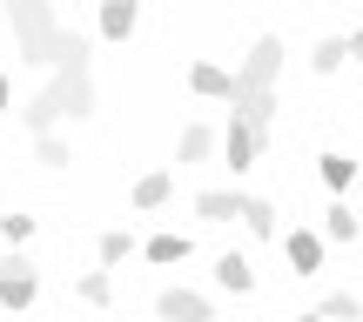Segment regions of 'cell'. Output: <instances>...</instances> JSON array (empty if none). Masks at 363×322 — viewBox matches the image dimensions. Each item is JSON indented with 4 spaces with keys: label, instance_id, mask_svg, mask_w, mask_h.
Masks as SVG:
<instances>
[{
    "label": "cell",
    "instance_id": "obj_21",
    "mask_svg": "<svg viewBox=\"0 0 363 322\" xmlns=\"http://www.w3.org/2000/svg\"><path fill=\"white\" fill-rule=\"evenodd\" d=\"M316 168H323V181H330V188H337V195H343V188H350V181H357V161H350V155H323Z\"/></svg>",
    "mask_w": 363,
    "mask_h": 322
},
{
    "label": "cell",
    "instance_id": "obj_5",
    "mask_svg": "<svg viewBox=\"0 0 363 322\" xmlns=\"http://www.w3.org/2000/svg\"><path fill=\"white\" fill-rule=\"evenodd\" d=\"M155 316L162 322H216V309H208L202 289H162V296H155Z\"/></svg>",
    "mask_w": 363,
    "mask_h": 322
},
{
    "label": "cell",
    "instance_id": "obj_14",
    "mask_svg": "<svg viewBox=\"0 0 363 322\" xmlns=\"http://www.w3.org/2000/svg\"><path fill=\"white\" fill-rule=\"evenodd\" d=\"M74 296L88 302V309H108V302H115V275H108V269H88V275L74 282Z\"/></svg>",
    "mask_w": 363,
    "mask_h": 322
},
{
    "label": "cell",
    "instance_id": "obj_13",
    "mask_svg": "<svg viewBox=\"0 0 363 322\" xmlns=\"http://www.w3.org/2000/svg\"><path fill=\"white\" fill-rule=\"evenodd\" d=\"M135 34V0H101V40H128Z\"/></svg>",
    "mask_w": 363,
    "mask_h": 322
},
{
    "label": "cell",
    "instance_id": "obj_23",
    "mask_svg": "<svg viewBox=\"0 0 363 322\" xmlns=\"http://www.w3.org/2000/svg\"><path fill=\"white\" fill-rule=\"evenodd\" d=\"M34 155H40V168H67V161H74L61 134H34Z\"/></svg>",
    "mask_w": 363,
    "mask_h": 322
},
{
    "label": "cell",
    "instance_id": "obj_17",
    "mask_svg": "<svg viewBox=\"0 0 363 322\" xmlns=\"http://www.w3.org/2000/svg\"><path fill=\"white\" fill-rule=\"evenodd\" d=\"M142 255L162 262V269H169V262H189V235H155V242H142Z\"/></svg>",
    "mask_w": 363,
    "mask_h": 322
},
{
    "label": "cell",
    "instance_id": "obj_4",
    "mask_svg": "<svg viewBox=\"0 0 363 322\" xmlns=\"http://www.w3.org/2000/svg\"><path fill=\"white\" fill-rule=\"evenodd\" d=\"M34 296H40V275H34V262H0V309H34Z\"/></svg>",
    "mask_w": 363,
    "mask_h": 322
},
{
    "label": "cell",
    "instance_id": "obj_12",
    "mask_svg": "<svg viewBox=\"0 0 363 322\" xmlns=\"http://www.w3.org/2000/svg\"><path fill=\"white\" fill-rule=\"evenodd\" d=\"M216 282L229 289V296H249V289H256V269H249V255H235V248H229V255L216 262Z\"/></svg>",
    "mask_w": 363,
    "mask_h": 322
},
{
    "label": "cell",
    "instance_id": "obj_15",
    "mask_svg": "<svg viewBox=\"0 0 363 322\" xmlns=\"http://www.w3.org/2000/svg\"><path fill=\"white\" fill-rule=\"evenodd\" d=\"M169 195H175V175H169V168H155V175L135 181V208H162Z\"/></svg>",
    "mask_w": 363,
    "mask_h": 322
},
{
    "label": "cell",
    "instance_id": "obj_18",
    "mask_svg": "<svg viewBox=\"0 0 363 322\" xmlns=\"http://www.w3.org/2000/svg\"><path fill=\"white\" fill-rule=\"evenodd\" d=\"M343 54H350V47H343V34H323V40H316V54H310V67H316V74H337Z\"/></svg>",
    "mask_w": 363,
    "mask_h": 322
},
{
    "label": "cell",
    "instance_id": "obj_24",
    "mask_svg": "<svg viewBox=\"0 0 363 322\" xmlns=\"http://www.w3.org/2000/svg\"><path fill=\"white\" fill-rule=\"evenodd\" d=\"M0 235H7V242H13V248H21V242H27V235H34V215H0Z\"/></svg>",
    "mask_w": 363,
    "mask_h": 322
},
{
    "label": "cell",
    "instance_id": "obj_9",
    "mask_svg": "<svg viewBox=\"0 0 363 322\" xmlns=\"http://www.w3.org/2000/svg\"><path fill=\"white\" fill-rule=\"evenodd\" d=\"M256 148H262L256 134H249L242 121H229V134H222V161H229L235 175H249V168H256Z\"/></svg>",
    "mask_w": 363,
    "mask_h": 322
},
{
    "label": "cell",
    "instance_id": "obj_26",
    "mask_svg": "<svg viewBox=\"0 0 363 322\" xmlns=\"http://www.w3.org/2000/svg\"><path fill=\"white\" fill-rule=\"evenodd\" d=\"M0 108H13V81L7 74H0Z\"/></svg>",
    "mask_w": 363,
    "mask_h": 322
},
{
    "label": "cell",
    "instance_id": "obj_1",
    "mask_svg": "<svg viewBox=\"0 0 363 322\" xmlns=\"http://www.w3.org/2000/svg\"><path fill=\"white\" fill-rule=\"evenodd\" d=\"M88 115H94L88 40L67 34V40H61V61H54V81L21 101V121H27V134H54V121H88Z\"/></svg>",
    "mask_w": 363,
    "mask_h": 322
},
{
    "label": "cell",
    "instance_id": "obj_19",
    "mask_svg": "<svg viewBox=\"0 0 363 322\" xmlns=\"http://www.w3.org/2000/svg\"><path fill=\"white\" fill-rule=\"evenodd\" d=\"M128 255H135V235H128V229H108V235H101V269H121Z\"/></svg>",
    "mask_w": 363,
    "mask_h": 322
},
{
    "label": "cell",
    "instance_id": "obj_11",
    "mask_svg": "<svg viewBox=\"0 0 363 322\" xmlns=\"http://www.w3.org/2000/svg\"><path fill=\"white\" fill-rule=\"evenodd\" d=\"M208 155H216V128L189 121V128H182V142H175V161H182V168H195V161H208Z\"/></svg>",
    "mask_w": 363,
    "mask_h": 322
},
{
    "label": "cell",
    "instance_id": "obj_22",
    "mask_svg": "<svg viewBox=\"0 0 363 322\" xmlns=\"http://www.w3.org/2000/svg\"><path fill=\"white\" fill-rule=\"evenodd\" d=\"M316 316H323V322H357V316H363V302L337 289V296H323V309H316Z\"/></svg>",
    "mask_w": 363,
    "mask_h": 322
},
{
    "label": "cell",
    "instance_id": "obj_8",
    "mask_svg": "<svg viewBox=\"0 0 363 322\" xmlns=\"http://www.w3.org/2000/svg\"><path fill=\"white\" fill-rule=\"evenodd\" d=\"M189 88L202 94V101H229V94H235V81H229V67H216V61H195V67H189Z\"/></svg>",
    "mask_w": 363,
    "mask_h": 322
},
{
    "label": "cell",
    "instance_id": "obj_27",
    "mask_svg": "<svg viewBox=\"0 0 363 322\" xmlns=\"http://www.w3.org/2000/svg\"><path fill=\"white\" fill-rule=\"evenodd\" d=\"M296 322H323V316H316V309H310V316H296Z\"/></svg>",
    "mask_w": 363,
    "mask_h": 322
},
{
    "label": "cell",
    "instance_id": "obj_2",
    "mask_svg": "<svg viewBox=\"0 0 363 322\" xmlns=\"http://www.w3.org/2000/svg\"><path fill=\"white\" fill-rule=\"evenodd\" d=\"M7 27L21 34V61L34 67V74L61 61V40H67V27L54 21V0H7Z\"/></svg>",
    "mask_w": 363,
    "mask_h": 322
},
{
    "label": "cell",
    "instance_id": "obj_7",
    "mask_svg": "<svg viewBox=\"0 0 363 322\" xmlns=\"http://www.w3.org/2000/svg\"><path fill=\"white\" fill-rule=\"evenodd\" d=\"M242 202H249L242 188H202V195H195V215H202V222H235Z\"/></svg>",
    "mask_w": 363,
    "mask_h": 322
},
{
    "label": "cell",
    "instance_id": "obj_20",
    "mask_svg": "<svg viewBox=\"0 0 363 322\" xmlns=\"http://www.w3.org/2000/svg\"><path fill=\"white\" fill-rule=\"evenodd\" d=\"M242 222H249V235H262V242L276 235V208H269V202H256V195L242 202Z\"/></svg>",
    "mask_w": 363,
    "mask_h": 322
},
{
    "label": "cell",
    "instance_id": "obj_10",
    "mask_svg": "<svg viewBox=\"0 0 363 322\" xmlns=\"http://www.w3.org/2000/svg\"><path fill=\"white\" fill-rule=\"evenodd\" d=\"M235 121H242V128L262 142V134H269V121H276V88H269V94H249V101H235Z\"/></svg>",
    "mask_w": 363,
    "mask_h": 322
},
{
    "label": "cell",
    "instance_id": "obj_6",
    "mask_svg": "<svg viewBox=\"0 0 363 322\" xmlns=\"http://www.w3.org/2000/svg\"><path fill=\"white\" fill-rule=\"evenodd\" d=\"M283 255H289V275H316V269H323V235L289 229L283 235Z\"/></svg>",
    "mask_w": 363,
    "mask_h": 322
},
{
    "label": "cell",
    "instance_id": "obj_25",
    "mask_svg": "<svg viewBox=\"0 0 363 322\" xmlns=\"http://www.w3.org/2000/svg\"><path fill=\"white\" fill-rule=\"evenodd\" d=\"M343 47H350V54H357V61H363V27H357V34H343Z\"/></svg>",
    "mask_w": 363,
    "mask_h": 322
},
{
    "label": "cell",
    "instance_id": "obj_3",
    "mask_svg": "<svg viewBox=\"0 0 363 322\" xmlns=\"http://www.w3.org/2000/svg\"><path fill=\"white\" fill-rule=\"evenodd\" d=\"M276 74H283V40H276V34H262L256 40V47H249V61L242 67H235V94H229V101H249V94H269L276 88Z\"/></svg>",
    "mask_w": 363,
    "mask_h": 322
},
{
    "label": "cell",
    "instance_id": "obj_16",
    "mask_svg": "<svg viewBox=\"0 0 363 322\" xmlns=\"http://www.w3.org/2000/svg\"><path fill=\"white\" fill-rule=\"evenodd\" d=\"M357 229H363V222L350 215V202H337V208L323 215V242H357Z\"/></svg>",
    "mask_w": 363,
    "mask_h": 322
}]
</instances>
